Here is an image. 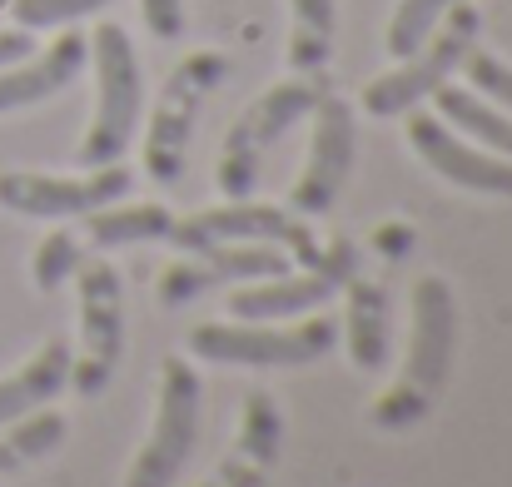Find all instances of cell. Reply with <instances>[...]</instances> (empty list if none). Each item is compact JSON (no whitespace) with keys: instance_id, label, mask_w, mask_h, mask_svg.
<instances>
[{"instance_id":"obj_10","label":"cell","mask_w":512,"mask_h":487,"mask_svg":"<svg viewBox=\"0 0 512 487\" xmlns=\"http://www.w3.org/2000/svg\"><path fill=\"white\" fill-rule=\"evenodd\" d=\"M358 274V244L339 234L319 249L314 264H299V269H284L274 279H254V284H239L229 294V314L244 319V324H284V319H304V314H319L334 294H343V284Z\"/></svg>"},{"instance_id":"obj_6","label":"cell","mask_w":512,"mask_h":487,"mask_svg":"<svg viewBox=\"0 0 512 487\" xmlns=\"http://www.w3.org/2000/svg\"><path fill=\"white\" fill-rule=\"evenodd\" d=\"M229 80V55L224 50H194L170 70V80L160 85L155 115L145 125V174L155 184H179L184 164H189V140L199 125L204 100Z\"/></svg>"},{"instance_id":"obj_23","label":"cell","mask_w":512,"mask_h":487,"mask_svg":"<svg viewBox=\"0 0 512 487\" xmlns=\"http://www.w3.org/2000/svg\"><path fill=\"white\" fill-rule=\"evenodd\" d=\"M85 259H90L85 234H75V229H50V234L40 239L35 259H30V279H35L40 294H60L65 279H75V269H80Z\"/></svg>"},{"instance_id":"obj_24","label":"cell","mask_w":512,"mask_h":487,"mask_svg":"<svg viewBox=\"0 0 512 487\" xmlns=\"http://www.w3.org/2000/svg\"><path fill=\"white\" fill-rule=\"evenodd\" d=\"M453 5H458V0H398L393 15H388V30H383V50H388L393 60L413 55V50L438 30V20H443Z\"/></svg>"},{"instance_id":"obj_18","label":"cell","mask_w":512,"mask_h":487,"mask_svg":"<svg viewBox=\"0 0 512 487\" xmlns=\"http://www.w3.org/2000/svg\"><path fill=\"white\" fill-rule=\"evenodd\" d=\"M65 383H70V343L45 338L15 373L0 378V428L35 413V408H45V403H55L65 393Z\"/></svg>"},{"instance_id":"obj_28","label":"cell","mask_w":512,"mask_h":487,"mask_svg":"<svg viewBox=\"0 0 512 487\" xmlns=\"http://www.w3.org/2000/svg\"><path fill=\"white\" fill-rule=\"evenodd\" d=\"M413 224H403V219H388V224H378L373 229V249L383 254V259H403L408 249H413Z\"/></svg>"},{"instance_id":"obj_15","label":"cell","mask_w":512,"mask_h":487,"mask_svg":"<svg viewBox=\"0 0 512 487\" xmlns=\"http://www.w3.org/2000/svg\"><path fill=\"white\" fill-rule=\"evenodd\" d=\"M279 448H284V408L269 388H249L229 453L214 463V473L199 487H264L269 468L279 463Z\"/></svg>"},{"instance_id":"obj_20","label":"cell","mask_w":512,"mask_h":487,"mask_svg":"<svg viewBox=\"0 0 512 487\" xmlns=\"http://www.w3.org/2000/svg\"><path fill=\"white\" fill-rule=\"evenodd\" d=\"M433 105H438V120H448L458 135H468L483 150L512 160V110H498L493 100H483L478 90L453 85V80L443 90H433Z\"/></svg>"},{"instance_id":"obj_22","label":"cell","mask_w":512,"mask_h":487,"mask_svg":"<svg viewBox=\"0 0 512 487\" xmlns=\"http://www.w3.org/2000/svg\"><path fill=\"white\" fill-rule=\"evenodd\" d=\"M65 433H70L65 413H50V408H35V413L5 423V433H0V478L25 473L30 463L50 458L65 443Z\"/></svg>"},{"instance_id":"obj_26","label":"cell","mask_w":512,"mask_h":487,"mask_svg":"<svg viewBox=\"0 0 512 487\" xmlns=\"http://www.w3.org/2000/svg\"><path fill=\"white\" fill-rule=\"evenodd\" d=\"M463 80H468V90H478V95L493 100L498 110H512V65L503 55L473 45L468 60H463Z\"/></svg>"},{"instance_id":"obj_11","label":"cell","mask_w":512,"mask_h":487,"mask_svg":"<svg viewBox=\"0 0 512 487\" xmlns=\"http://www.w3.org/2000/svg\"><path fill=\"white\" fill-rule=\"evenodd\" d=\"M135 174L125 164H100L85 174H40V169H5L0 174V209L20 219H85L90 209H105L125 199Z\"/></svg>"},{"instance_id":"obj_19","label":"cell","mask_w":512,"mask_h":487,"mask_svg":"<svg viewBox=\"0 0 512 487\" xmlns=\"http://www.w3.org/2000/svg\"><path fill=\"white\" fill-rule=\"evenodd\" d=\"M339 45V0H289V75H329Z\"/></svg>"},{"instance_id":"obj_21","label":"cell","mask_w":512,"mask_h":487,"mask_svg":"<svg viewBox=\"0 0 512 487\" xmlns=\"http://www.w3.org/2000/svg\"><path fill=\"white\" fill-rule=\"evenodd\" d=\"M174 214L165 204H105L85 214V244L90 249H125V244H165Z\"/></svg>"},{"instance_id":"obj_14","label":"cell","mask_w":512,"mask_h":487,"mask_svg":"<svg viewBox=\"0 0 512 487\" xmlns=\"http://www.w3.org/2000/svg\"><path fill=\"white\" fill-rule=\"evenodd\" d=\"M408 145L413 155L428 164L438 179L468 189V194H493V199H512V160L468 145L448 120L428 115V110H408Z\"/></svg>"},{"instance_id":"obj_5","label":"cell","mask_w":512,"mask_h":487,"mask_svg":"<svg viewBox=\"0 0 512 487\" xmlns=\"http://www.w3.org/2000/svg\"><path fill=\"white\" fill-rule=\"evenodd\" d=\"M184 348L204 363H234V368H304L339 348L334 314H304L299 324H194Z\"/></svg>"},{"instance_id":"obj_13","label":"cell","mask_w":512,"mask_h":487,"mask_svg":"<svg viewBox=\"0 0 512 487\" xmlns=\"http://www.w3.org/2000/svg\"><path fill=\"white\" fill-rule=\"evenodd\" d=\"M294 269L284 249L274 244H209L194 254H179L155 279V304L160 309H189L194 299L224 289V284H254Z\"/></svg>"},{"instance_id":"obj_7","label":"cell","mask_w":512,"mask_h":487,"mask_svg":"<svg viewBox=\"0 0 512 487\" xmlns=\"http://www.w3.org/2000/svg\"><path fill=\"white\" fill-rule=\"evenodd\" d=\"M199 398H204V383L194 373V363L184 353H170L160 363V388H155V428L150 438L140 443L125 487H174L184 463L194 458V443H199Z\"/></svg>"},{"instance_id":"obj_17","label":"cell","mask_w":512,"mask_h":487,"mask_svg":"<svg viewBox=\"0 0 512 487\" xmlns=\"http://www.w3.org/2000/svg\"><path fill=\"white\" fill-rule=\"evenodd\" d=\"M343 343H348V363L358 373H378L388 363V333H393V314H388V289L368 274H353L343 284Z\"/></svg>"},{"instance_id":"obj_27","label":"cell","mask_w":512,"mask_h":487,"mask_svg":"<svg viewBox=\"0 0 512 487\" xmlns=\"http://www.w3.org/2000/svg\"><path fill=\"white\" fill-rule=\"evenodd\" d=\"M140 20L155 40H179L184 35V0H140Z\"/></svg>"},{"instance_id":"obj_2","label":"cell","mask_w":512,"mask_h":487,"mask_svg":"<svg viewBox=\"0 0 512 487\" xmlns=\"http://www.w3.org/2000/svg\"><path fill=\"white\" fill-rule=\"evenodd\" d=\"M90 60H95V115L75 150L80 169L125 160L140 130V105H145V75H140V55L125 25L105 20L90 35Z\"/></svg>"},{"instance_id":"obj_8","label":"cell","mask_w":512,"mask_h":487,"mask_svg":"<svg viewBox=\"0 0 512 487\" xmlns=\"http://www.w3.org/2000/svg\"><path fill=\"white\" fill-rule=\"evenodd\" d=\"M165 244H174L179 254H194V249H209V244H274L299 264H314L319 249H324L304 214L279 209V204H259L254 194L249 199H224V204L199 209L189 219H174Z\"/></svg>"},{"instance_id":"obj_16","label":"cell","mask_w":512,"mask_h":487,"mask_svg":"<svg viewBox=\"0 0 512 487\" xmlns=\"http://www.w3.org/2000/svg\"><path fill=\"white\" fill-rule=\"evenodd\" d=\"M85 65H90V35H80V30L65 25L40 55H25V60H15V65L0 70V115L30 110V105L70 90Z\"/></svg>"},{"instance_id":"obj_12","label":"cell","mask_w":512,"mask_h":487,"mask_svg":"<svg viewBox=\"0 0 512 487\" xmlns=\"http://www.w3.org/2000/svg\"><path fill=\"white\" fill-rule=\"evenodd\" d=\"M314 135H309V160L299 169L294 189H289V209L304 214V219H319L339 204L343 184L353 174V155H358V120H353V105L324 90L319 105H314Z\"/></svg>"},{"instance_id":"obj_29","label":"cell","mask_w":512,"mask_h":487,"mask_svg":"<svg viewBox=\"0 0 512 487\" xmlns=\"http://www.w3.org/2000/svg\"><path fill=\"white\" fill-rule=\"evenodd\" d=\"M25 55H35V30H0V70L5 65H15V60H25Z\"/></svg>"},{"instance_id":"obj_4","label":"cell","mask_w":512,"mask_h":487,"mask_svg":"<svg viewBox=\"0 0 512 487\" xmlns=\"http://www.w3.org/2000/svg\"><path fill=\"white\" fill-rule=\"evenodd\" d=\"M478 35H483V10L473 0H458L413 55H403L393 70H383L378 80L363 85L358 110H368L373 120H393V115L418 110L423 100H433V90H443L463 70V60L478 45Z\"/></svg>"},{"instance_id":"obj_9","label":"cell","mask_w":512,"mask_h":487,"mask_svg":"<svg viewBox=\"0 0 512 487\" xmlns=\"http://www.w3.org/2000/svg\"><path fill=\"white\" fill-rule=\"evenodd\" d=\"M80 304V348L70 353V388L80 398H100L125 358V284L110 259H85L75 269Z\"/></svg>"},{"instance_id":"obj_1","label":"cell","mask_w":512,"mask_h":487,"mask_svg":"<svg viewBox=\"0 0 512 487\" xmlns=\"http://www.w3.org/2000/svg\"><path fill=\"white\" fill-rule=\"evenodd\" d=\"M408 304H413V319H408L403 368L368 408V423L383 433H408L438 408L453 373V353H458V299L443 274H423Z\"/></svg>"},{"instance_id":"obj_3","label":"cell","mask_w":512,"mask_h":487,"mask_svg":"<svg viewBox=\"0 0 512 487\" xmlns=\"http://www.w3.org/2000/svg\"><path fill=\"white\" fill-rule=\"evenodd\" d=\"M329 90V75H289L279 85H269L259 100H249L239 110V120L229 125L224 135V150H219V164H214V184L224 199H249L259 189V169H264V155L314 115L319 95Z\"/></svg>"},{"instance_id":"obj_25","label":"cell","mask_w":512,"mask_h":487,"mask_svg":"<svg viewBox=\"0 0 512 487\" xmlns=\"http://www.w3.org/2000/svg\"><path fill=\"white\" fill-rule=\"evenodd\" d=\"M105 5H115V0H10V15L20 30H60V25H75Z\"/></svg>"}]
</instances>
